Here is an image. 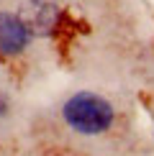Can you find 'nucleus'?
<instances>
[{
  "label": "nucleus",
  "instance_id": "obj_1",
  "mask_svg": "<svg viewBox=\"0 0 154 156\" xmlns=\"http://www.w3.org/2000/svg\"><path fill=\"white\" fill-rule=\"evenodd\" d=\"M62 118L80 136H103L113 128L116 110L95 92H77L62 105Z\"/></svg>",
  "mask_w": 154,
  "mask_h": 156
},
{
  "label": "nucleus",
  "instance_id": "obj_3",
  "mask_svg": "<svg viewBox=\"0 0 154 156\" xmlns=\"http://www.w3.org/2000/svg\"><path fill=\"white\" fill-rule=\"evenodd\" d=\"M54 18H57V10L54 5H46V3H31V8H26V16H23V23L31 28H38V31H49L54 26Z\"/></svg>",
  "mask_w": 154,
  "mask_h": 156
},
{
  "label": "nucleus",
  "instance_id": "obj_4",
  "mask_svg": "<svg viewBox=\"0 0 154 156\" xmlns=\"http://www.w3.org/2000/svg\"><path fill=\"white\" fill-rule=\"evenodd\" d=\"M5 110H8V102H5V97H3V95H0V115H3V113H5Z\"/></svg>",
  "mask_w": 154,
  "mask_h": 156
},
{
  "label": "nucleus",
  "instance_id": "obj_2",
  "mask_svg": "<svg viewBox=\"0 0 154 156\" xmlns=\"http://www.w3.org/2000/svg\"><path fill=\"white\" fill-rule=\"evenodd\" d=\"M31 31L21 16L0 10V56H16L28 46Z\"/></svg>",
  "mask_w": 154,
  "mask_h": 156
}]
</instances>
